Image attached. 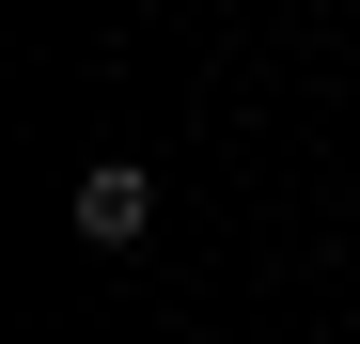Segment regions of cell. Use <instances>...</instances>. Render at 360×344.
Here are the masks:
<instances>
[{"label": "cell", "instance_id": "6da1fadb", "mask_svg": "<svg viewBox=\"0 0 360 344\" xmlns=\"http://www.w3.org/2000/svg\"><path fill=\"white\" fill-rule=\"evenodd\" d=\"M63 219H79V251H141L157 235V172L141 157H94L79 188H63Z\"/></svg>", "mask_w": 360, "mask_h": 344}]
</instances>
